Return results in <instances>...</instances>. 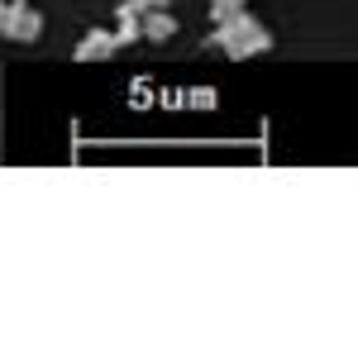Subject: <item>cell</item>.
<instances>
[{
  "label": "cell",
  "mask_w": 358,
  "mask_h": 358,
  "mask_svg": "<svg viewBox=\"0 0 358 358\" xmlns=\"http://www.w3.org/2000/svg\"><path fill=\"white\" fill-rule=\"evenodd\" d=\"M248 0H210V15L215 20H224V15H234V10H244Z\"/></svg>",
  "instance_id": "8992f818"
},
{
  "label": "cell",
  "mask_w": 358,
  "mask_h": 358,
  "mask_svg": "<svg viewBox=\"0 0 358 358\" xmlns=\"http://www.w3.org/2000/svg\"><path fill=\"white\" fill-rule=\"evenodd\" d=\"M215 48H220L224 57H234V62H244V57H258L273 48V34L258 24L253 15H244V10H234V15H224V20H215Z\"/></svg>",
  "instance_id": "6da1fadb"
},
{
  "label": "cell",
  "mask_w": 358,
  "mask_h": 358,
  "mask_svg": "<svg viewBox=\"0 0 358 358\" xmlns=\"http://www.w3.org/2000/svg\"><path fill=\"white\" fill-rule=\"evenodd\" d=\"M158 0H115V10H124V15H143V10H153Z\"/></svg>",
  "instance_id": "52a82bcc"
},
{
  "label": "cell",
  "mask_w": 358,
  "mask_h": 358,
  "mask_svg": "<svg viewBox=\"0 0 358 358\" xmlns=\"http://www.w3.org/2000/svg\"><path fill=\"white\" fill-rule=\"evenodd\" d=\"M115 48H120V43H115L110 29H91L82 43H77V62H106Z\"/></svg>",
  "instance_id": "277c9868"
},
{
  "label": "cell",
  "mask_w": 358,
  "mask_h": 358,
  "mask_svg": "<svg viewBox=\"0 0 358 358\" xmlns=\"http://www.w3.org/2000/svg\"><path fill=\"white\" fill-rule=\"evenodd\" d=\"M43 34V15L24 0H0V38L10 43H34Z\"/></svg>",
  "instance_id": "7a4b0ae2"
},
{
  "label": "cell",
  "mask_w": 358,
  "mask_h": 358,
  "mask_svg": "<svg viewBox=\"0 0 358 358\" xmlns=\"http://www.w3.org/2000/svg\"><path fill=\"white\" fill-rule=\"evenodd\" d=\"M138 34H143V38H153V43H167V38L177 34V20L167 15L163 5H153V10H143V15H138Z\"/></svg>",
  "instance_id": "3957f363"
},
{
  "label": "cell",
  "mask_w": 358,
  "mask_h": 358,
  "mask_svg": "<svg viewBox=\"0 0 358 358\" xmlns=\"http://www.w3.org/2000/svg\"><path fill=\"white\" fill-rule=\"evenodd\" d=\"M115 43H120V48H129V43H138V38H143V34H138V15H124V10H120V20H115Z\"/></svg>",
  "instance_id": "5b68a950"
}]
</instances>
